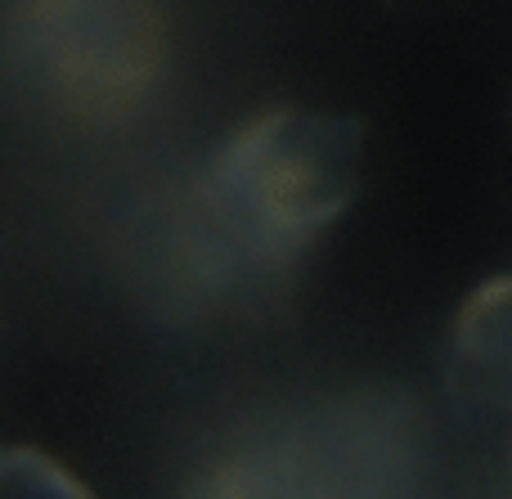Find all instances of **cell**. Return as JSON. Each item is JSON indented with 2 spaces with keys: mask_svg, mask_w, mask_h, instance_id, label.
I'll use <instances>...</instances> for the list:
<instances>
[{
  "mask_svg": "<svg viewBox=\"0 0 512 499\" xmlns=\"http://www.w3.org/2000/svg\"><path fill=\"white\" fill-rule=\"evenodd\" d=\"M0 59L41 72L77 117H126L167 63L153 0H0Z\"/></svg>",
  "mask_w": 512,
  "mask_h": 499,
  "instance_id": "7a4b0ae2",
  "label": "cell"
},
{
  "mask_svg": "<svg viewBox=\"0 0 512 499\" xmlns=\"http://www.w3.org/2000/svg\"><path fill=\"white\" fill-rule=\"evenodd\" d=\"M0 499H95L77 473L32 446H0Z\"/></svg>",
  "mask_w": 512,
  "mask_h": 499,
  "instance_id": "277c9868",
  "label": "cell"
},
{
  "mask_svg": "<svg viewBox=\"0 0 512 499\" xmlns=\"http://www.w3.org/2000/svg\"><path fill=\"white\" fill-rule=\"evenodd\" d=\"M364 126L270 108L207 158L167 212V284L189 302H261L288 284L360 185Z\"/></svg>",
  "mask_w": 512,
  "mask_h": 499,
  "instance_id": "6da1fadb",
  "label": "cell"
},
{
  "mask_svg": "<svg viewBox=\"0 0 512 499\" xmlns=\"http://www.w3.org/2000/svg\"><path fill=\"white\" fill-rule=\"evenodd\" d=\"M445 392L463 423L512 432V275L463 302L445 356Z\"/></svg>",
  "mask_w": 512,
  "mask_h": 499,
  "instance_id": "3957f363",
  "label": "cell"
}]
</instances>
